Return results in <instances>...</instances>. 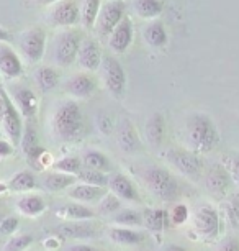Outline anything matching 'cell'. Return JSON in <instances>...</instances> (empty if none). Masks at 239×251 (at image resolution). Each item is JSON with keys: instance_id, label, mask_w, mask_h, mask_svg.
Returning a JSON list of instances; mask_svg holds the SVG:
<instances>
[{"instance_id": "obj_1", "label": "cell", "mask_w": 239, "mask_h": 251, "mask_svg": "<svg viewBox=\"0 0 239 251\" xmlns=\"http://www.w3.org/2000/svg\"><path fill=\"white\" fill-rule=\"evenodd\" d=\"M187 140L194 153H210L219 143V135L213 120L205 113H192L185 122Z\"/></svg>"}, {"instance_id": "obj_2", "label": "cell", "mask_w": 239, "mask_h": 251, "mask_svg": "<svg viewBox=\"0 0 239 251\" xmlns=\"http://www.w3.org/2000/svg\"><path fill=\"white\" fill-rule=\"evenodd\" d=\"M53 133L59 141L72 143L84 135V120L82 112L74 100H67L56 108L53 122Z\"/></svg>"}, {"instance_id": "obj_3", "label": "cell", "mask_w": 239, "mask_h": 251, "mask_svg": "<svg viewBox=\"0 0 239 251\" xmlns=\"http://www.w3.org/2000/svg\"><path fill=\"white\" fill-rule=\"evenodd\" d=\"M148 191L162 201H174L179 194V182L167 169L159 166H149L141 174Z\"/></svg>"}, {"instance_id": "obj_4", "label": "cell", "mask_w": 239, "mask_h": 251, "mask_svg": "<svg viewBox=\"0 0 239 251\" xmlns=\"http://www.w3.org/2000/svg\"><path fill=\"white\" fill-rule=\"evenodd\" d=\"M0 102H2V115H0V123H2V130L3 135L7 136L8 141L13 146L22 145L23 140V122H22V113L17 108V105L13 103L10 96L7 94L5 89L0 91Z\"/></svg>"}, {"instance_id": "obj_5", "label": "cell", "mask_w": 239, "mask_h": 251, "mask_svg": "<svg viewBox=\"0 0 239 251\" xmlns=\"http://www.w3.org/2000/svg\"><path fill=\"white\" fill-rule=\"evenodd\" d=\"M81 33L72 28H65L56 36L54 50H53V59L54 63L61 66V68H69L74 64L79 58V51H81L82 45Z\"/></svg>"}, {"instance_id": "obj_6", "label": "cell", "mask_w": 239, "mask_h": 251, "mask_svg": "<svg viewBox=\"0 0 239 251\" xmlns=\"http://www.w3.org/2000/svg\"><path fill=\"white\" fill-rule=\"evenodd\" d=\"M18 48H20L23 59L30 64L40 63L46 51V31L40 26L28 28L18 40Z\"/></svg>"}, {"instance_id": "obj_7", "label": "cell", "mask_w": 239, "mask_h": 251, "mask_svg": "<svg viewBox=\"0 0 239 251\" xmlns=\"http://www.w3.org/2000/svg\"><path fill=\"white\" fill-rule=\"evenodd\" d=\"M125 18V2L123 0H110L102 5L100 15L97 18V23L93 26L98 38H107L116 30V26Z\"/></svg>"}, {"instance_id": "obj_8", "label": "cell", "mask_w": 239, "mask_h": 251, "mask_svg": "<svg viewBox=\"0 0 239 251\" xmlns=\"http://www.w3.org/2000/svg\"><path fill=\"white\" fill-rule=\"evenodd\" d=\"M100 75L102 80H104L107 91H109L111 96L120 99L123 96L125 89H126V73L118 61H116L113 56H104V61H102L100 66Z\"/></svg>"}, {"instance_id": "obj_9", "label": "cell", "mask_w": 239, "mask_h": 251, "mask_svg": "<svg viewBox=\"0 0 239 251\" xmlns=\"http://www.w3.org/2000/svg\"><path fill=\"white\" fill-rule=\"evenodd\" d=\"M192 224L195 233L203 240H215L219 235V215L210 203H203L196 208Z\"/></svg>"}, {"instance_id": "obj_10", "label": "cell", "mask_w": 239, "mask_h": 251, "mask_svg": "<svg viewBox=\"0 0 239 251\" xmlns=\"http://www.w3.org/2000/svg\"><path fill=\"white\" fill-rule=\"evenodd\" d=\"M166 159L187 177H198L201 173V159L192 150L172 148L167 151Z\"/></svg>"}, {"instance_id": "obj_11", "label": "cell", "mask_w": 239, "mask_h": 251, "mask_svg": "<svg viewBox=\"0 0 239 251\" xmlns=\"http://www.w3.org/2000/svg\"><path fill=\"white\" fill-rule=\"evenodd\" d=\"M51 22L64 28L77 25L81 22V7L76 0H61L51 8Z\"/></svg>"}, {"instance_id": "obj_12", "label": "cell", "mask_w": 239, "mask_h": 251, "mask_svg": "<svg viewBox=\"0 0 239 251\" xmlns=\"http://www.w3.org/2000/svg\"><path fill=\"white\" fill-rule=\"evenodd\" d=\"M104 56H102L100 45L95 38H86L81 45V51H79L77 63L84 71H95L100 69Z\"/></svg>"}, {"instance_id": "obj_13", "label": "cell", "mask_w": 239, "mask_h": 251, "mask_svg": "<svg viewBox=\"0 0 239 251\" xmlns=\"http://www.w3.org/2000/svg\"><path fill=\"white\" fill-rule=\"evenodd\" d=\"M116 143H118L120 150L126 154L136 153L141 148V140H139L138 133L134 130L133 122H130L128 118H123L118 123V128H116Z\"/></svg>"}, {"instance_id": "obj_14", "label": "cell", "mask_w": 239, "mask_h": 251, "mask_svg": "<svg viewBox=\"0 0 239 251\" xmlns=\"http://www.w3.org/2000/svg\"><path fill=\"white\" fill-rule=\"evenodd\" d=\"M0 73L5 79H15L23 73L22 59L5 41L0 43Z\"/></svg>"}, {"instance_id": "obj_15", "label": "cell", "mask_w": 239, "mask_h": 251, "mask_svg": "<svg viewBox=\"0 0 239 251\" xmlns=\"http://www.w3.org/2000/svg\"><path fill=\"white\" fill-rule=\"evenodd\" d=\"M13 103H15L17 108L25 118H33L38 113V108H40L38 96H36L31 89L22 87V86H18L15 91H13Z\"/></svg>"}, {"instance_id": "obj_16", "label": "cell", "mask_w": 239, "mask_h": 251, "mask_svg": "<svg viewBox=\"0 0 239 251\" xmlns=\"http://www.w3.org/2000/svg\"><path fill=\"white\" fill-rule=\"evenodd\" d=\"M131 41H133V23L128 17L123 18V22L116 26V30L111 33L109 38V48L113 53H125L130 48Z\"/></svg>"}, {"instance_id": "obj_17", "label": "cell", "mask_w": 239, "mask_h": 251, "mask_svg": "<svg viewBox=\"0 0 239 251\" xmlns=\"http://www.w3.org/2000/svg\"><path fill=\"white\" fill-rule=\"evenodd\" d=\"M95 80L92 79V75H88L86 73L81 74H74L72 77L67 79L65 82V91L71 94L76 99H87L95 92Z\"/></svg>"}, {"instance_id": "obj_18", "label": "cell", "mask_w": 239, "mask_h": 251, "mask_svg": "<svg viewBox=\"0 0 239 251\" xmlns=\"http://www.w3.org/2000/svg\"><path fill=\"white\" fill-rule=\"evenodd\" d=\"M109 189L111 194H115L116 197H120L121 201H128V202H139V194L136 191L134 184L130 181L125 174H113L110 177Z\"/></svg>"}, {"instance_id": "obj_19", "label": "cell", "mask_w": 239, "mask_h": 251, "mask_svg": "<svg viewBox=\"0 0 239 251\" xmlns=\"http://www.w3.org/2000/svg\"><path fill=\"white\" fill-rule=\"evenodd\" d=\"M205 186H207L208 191L218 194V196L226 194L229 191V186H231V176H229L228 169H224L223 166L215 164L207 174Z\"/></svg>"}, {"instance_id": "obj_20", "label": "cell", "mask_w": 239, "mask_h": 251, "mask_svg": "<svg viewBox=\"0 0 239 251\" xmlns=\"http://www.w3.org/2000/svg\"><path fill=\"white\" fill-rule=\"evenodd\" d=\"M54 233L59 235L61 238L82 240V238H90V236L95 235V231H93V226L86 224V222H64V224L56 226Z\"/></svg>"}, {"instance_id": "obj_21", "label": "cell", "mask_w": 239, "mask_h": 251, "mask_svg": "<svg viewBox=\"0 0 239 251\" xmlns=\"http://www.w3.org/2000/svg\"><path fill=\"white\" fill-rule=\"evenodd\" d=\"M67 196L76 202H95V201H102L107 192L104 187H97V186H90V184H76L69 189Z\"/></svg>"}, {"instance_id": "obj_22", "label": "cell", "mask_w": 239, "mask_h": 251, "mask_svg": "<svg viewBox=\"0 0 239 251\" xmlns=\"http://www.w3.org/2000/svg\"><path fill=\"white\" fill-rule=\"evenodd\" d=\"M144 133H146V140L149 145L159 146L164 141V135H166V122L161 112H154L151 117L148 118L146 126H144Z\"/></svg>"}, {"instance_id": "obj_23", "label": "cell", "mask_w": 239, "mask_h": 251, "mask_svg": "<svg viewBox=\"0 0 239 251\" xmlns=\"http://www.w3.org/2000/svg\"><path fill=\"white\" fill-rule=\"evenodd\" d=\"M17 208L22 215L30 217V219H35V217H40L46 210V203L40 196L26 194V196H22L20 199H18Z\"/></svg>"}, {"instance_id": "obj_24", "label": "cell", "mask_w": 239, "mask_h": 251, "mask_svg": "<svg viewBox=\"0 0 239 251\" xmlns=\"http://www.w3.org/2000/svg\"><path fill=\"white\" fill-rule=\"evenodd\" d=\"M82 166L87 169H93V171H100V173H109L111 169V163L107 156L102 153L100 150H86L81 156Z\"/></svg>"}, {"instance_id": "obj_25", "label": "cell", "mask_w": 239, "mask_h": 251, "mask_svg": "<svg viewBox=\"0 0 239 251\" xmlns=\"http://www.w3.org/2000/svg\"><path fill=\"white\" fill-rule=\"evenodd\" d=\"M76 181H79L77 176L54 171V173L46 174L43 179V186L46 191H49V192H59V191H65V189L72 187L74 184H76Z\"/></svg>"}, {"instance_id": "obj_26", "label": "cell", "mask_w": 239, "mask_h": 251, "mask_svg": "<svg viewBox=\"0 0 239 251\" xmlns=\"http://www.w3.org/2000/svg\"><path fill=\"white\" fill-rule=\"evenodd\" d=\"M143 36L151 48H164V46L167 45L166 26H164L162 22H159V20H154L151 23H148L146 28H144V31H143Z\"/></svg>"}, {"instance_id": "obj_27", "label": "cell", "mask_w": 239, "mask_h": 251, "mask_svg": "<svg viewBox=\"0 0 239 251\" xmlns=\"http://www.w3.org/2000/svg\"><path fill=\"white\" fill-rule=\"evenodd\" d=\"M143 222L148 230L162 231L169 226L171 215H169L166 210H162V208H148L143 214Z\"/></svg>"}, {"instance_id": "obj_28", "label": "cell", "mask_w": 239, "mask_h": 251, "mask_svg": "<svg viewBox=\"0 0 239 251\" xmlns=\"http://www.w3.org/2000/svg\"><path fill=\"white\" fill-rule=\"evenodd\" d=\"M109 238L116 245H138L144 240V235L136 231L134 228H125V226H111L109 230Z\"/></svg>"}, {"instance_id": "obj_29", "label": "cell", "mask_w": 239, "mask_h": 251, "mask_svg": "<svg viewBox=\"0 0 239 251\" xmlns=\"http://www.w3.org/2000/svg\"><path fill=\"white\" fill-rule=\"evenodd\" d=\"M133 10L143 20H154L161 15L162 2L161 0H133Z\"/></svg>"}, {"instance_id": "obj_30", "label": "cell", "mask_w": 239, "mask_h": 251, "mask_svg": "<svg viewBox=\"0 0 239 251\" xmlns=\"http://www.w3.org/2000/svg\"><path fill=\"white\" fill-rule=\"evenodd\" d=\"M102 10V0H84L81 5V23L84 28L90 30L95 26L97 18Z\"/></svg>"}, {"instance_id": "obj_31", "label": "cell", "mask_w": 239, "mask_h": 251, "mask_svg": "<svg viewBox=\"0 0 239 251\" xmlns=\"http://www.w3.org/2000/svg\"><path fill=\"white\" fill-rule=\"evenodd\" d=\"M58 215L71 222H86L88 219H92L93 212L90 208H87L86 205H81L79 202H74V203H69V205L61 207L58 210Z\"/></svg>"}, {"instance_id": "obj_32", "label": "cell", "mask_w": 239, "mask_h": 251, "mask_svg": "<svg viewBox=\"0 0 239 251\" xmlns=\"http://www.w3.org/2000/svg\"><path fill=\"white\" fill-rule=\"evenodd\" d=\"M35 80L38 84V87L43 92H49L53 89L58 87L59 84V74L58 71L49 68V66H43L35 73Z\"/></svg>"}, {"instance_id": "obj_33", "label": "cell", "mask_w": 239, "mask_h": 251, "mask_svg": "<svg viewBox=\"0 0 239 251\" xmlns=\"http://www.w3.org/2000/svg\"><path fill=\"white\" fill-rule=\"evenodd\" d=\"M7 186L12 192H28L36 187V179L30 171H18L10 177Z\"/></svg>"}, {"instance_id": "obj_34", "label": "cell", "mask_w": 239, "mask_h": 251, "mask_svg": "<svg viewBox=\"0 0 239 251\" xmlns=\"http://www.w3.org/2000/svg\"><path fill=\"white\" fill-rule=\"evenodd\" d=\"M77 179L84 184H90V186H97V187H107L110 182V177H107L105 173L93 171V169H87V168H82V171L77 174Z\"/></svg>"}, {"instance_id": "obj_35", "label": "cell", "mask_w": 239, "mask_h": 251, "mask_svg": "<svg viewBox=\"0 0 239 251\" xmlns=\"http://www.w3.org/2000/svg\"><path fill=\"white\" fill-rule=\"evenodd\" d=\"M113 222L116 226H125V228H136V226L144 225L143 215H139L138 212H134V210H120L118 214L115 215Z\"/></svg>"}, {"instance_id": "obj_36", "label": "cell", "mask_w": 239, "mask_h": 251, "mask_svg": "<svg viewBox=\"0 0 239 251\" xmlns=\"http://www.w3.org/2000/svg\"><path fill=\"white\" fill-rule=\"evenodd\" d=\"M53 168L56 171L64 173V174H71V176H77L79 173L82 171V161L79 158H74V156H67V158H63L59 161H56L53 164Z\"/></svg>"}, {"instance_id": "obj_37", "label": "cell", "mask_w": 239, "mask_h": 251, "mask_svg": "<svg viewBox=\"0 0 239 251\" xmlns=\"http://www.w3.org/2000/svg\"><path fill=\"white\" fill-rule=\"evenodd\" d=\"M121 199L116 197L115 194H107V196L102 199L100 203H98V212L102 215H110V214H118L120 205H121Z\"/></svg>"}, {"instance_id": "obj_38", "label": "cell", "mask_w": 239, "mask_h": 251, "mask_svg": "<svg viewBox=\"0 0 239 251\" xmlns=\"http://www.w3.org/2000/svg\"><path fill=\"white\" fill-rule=\"evenodd\" d=\"M33 243L31 235H17L12 236L3 246V251H26Z\"/></svg>"}, {"instance_id": "obj_39", "label": "cell", "mask_w": 239, "mask_h": 251, "mask_svg": "<svg viewBox=\"0 0 239 251\" xmlns=\"http://www.w3.org/2000/svg\"><path fill=\"white\" fill-rule=\"evenodd\" d=\"M26 128L23 131V140H22V146L25 154H28L30 151H33L35 148H38V135H36V128L31 125V123H26Z\"/></svg>"}, {"instance_id": "obj_40", "label": "cell", "mask_w": 239, "mask_h": 251, "mask_svg": "<svg viewBox=\"0 0 239 251\" xmlns=\"http://www.w3.org/2000/svg\"><path fill=\"white\" fill-rule=\"evenodd\" d=\"M189 208H187L185 203H179V205H175L172 208L171 212V222L174 225H182L185 224L187 220H189Z\"/></svg>"}, {"instance_id": "obj_41", "label": "cell", "mask_w": 239, "mask_h": 251, "mask_svg": "<svg viewBox=\"0 0 239 251\" xmlns=\"http://www.w3.org/2000/svg\"><path fill=\"white\" fill-rule=\"evenodd\" d=\"M18 226H20V220H18L17 217H5V219L0 222V231H2V235L15 233L18 230Z\"/></svg>"}, {"instance_id": "obj_42", "label": "cell", "mask_w": 239, "mask_h": 251, "mask_svg": "<svg viewBox=\"0 0 239 251\" xmlns=\"http://www.w3.org/2000/svg\"><path fill=\"white\" fill-rule=\"evenodd\" d=\"M217 251H239V240L236 236H226L218 243Z\"/></svg>"}, {"instance_id": "obj_43", "label": "cell", "mask_w": 239, "mask_h": 251, "mask_svg": "<svg viewBox=\"0 0 239 251\" xmlns=\"http://www.w3.org/2000/svg\"><path fill=\"white\" fill-rule=\"evenodd\" d=\"M228 173H229V176H231L233 181L239 184V158L229 161V163H228Z\"/></svg>"}, {"instance_id": "obj_44", "label": "cell", "mask_w": 239, "mask_h": 251, "mask_svg": "<svg viewBox=\"0 0 239 251\" xmlns=\"http://www.w3.org/2000/svg\"><path fill=\"white\" fill-rule=\"evenodd\" d=\"M13 150H15V146H13L8 140L0 141V158H8V156H12Z\"/></svg>"}, {"instance_id": "obj_45", "label": "cell", "mask_w": 239, "mask_h": 251, "mask_svg": "<svg viewBox=\"0 0 239 251\" xmlns=\"http://www.w3.org/2000/svg\"><path fill=\"white\" fill-rule=\"evenodd\" d=\"M67 251H98V250L88 245H72V246H69Z\"/></svg>"}, {"instance_id": "obj_46", "label": "cell", "mask_w": 239, "mask_h": 251, "mask_svg": "<svg viewBox=\"0 0 239 251\" xmlns=\"http://www.w3.org/2000/svg\"><path fill=\"white\" fill-rule=\"evenodd\" d=\"M161 251H189V250L182 248V246H177V245H169L166 248H162Z\"/></svg>"}, {"instance_id": "obj_47", "label": "cell", "mask_w": 239, "mask_h": 251, "mask_svg": "<svg viewBox=\"0 0 239 251\" xmlns=\"http://www.w3.org/2000/svg\"><path fill=\"white\" fill-rule=\"evenodd\" d=\"M58 2H61V0H40V3H43V5H51V3H58Z\"/></svg>"}, {"instance_id": "obj_48", "label": "cell", "mask_w": 239, "mask_h": 251, "mask_svg": "<svg viewBox=\"0 0 239 251\" xmlns=\"http://www.w3.org/2000/svg\"><path fill=\"white\" fill-rule=\"evenodd\" d=\"M109 2H110V0H109Z\"/></svg>"}]
</instances>
